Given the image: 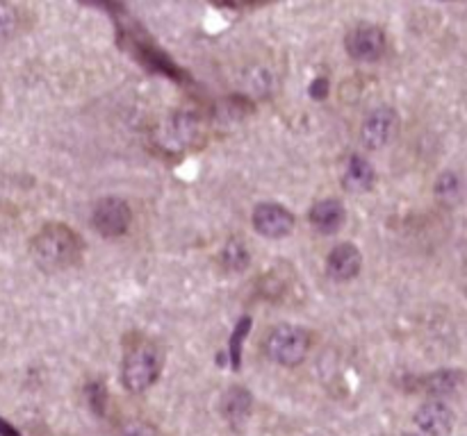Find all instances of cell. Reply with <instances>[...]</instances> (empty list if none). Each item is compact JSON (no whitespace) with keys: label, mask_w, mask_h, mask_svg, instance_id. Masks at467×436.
I'll return each instance as SVG.
<instances>
[{"label":"cell","mask_w":467,"mask_h":436,"mask_svg":"<svg viewBox=\"0 0 467 436\" xmlns=\"http://www.w3.org/2000/svg\"><path fill=\"white\" fill-rule=\"evenodd\" d=\"M83 253L84 244L80 234L62 223H51L42 228L30 244L32 260L46 273H59V270L71 269L78 264Z\"/></svg>","instance_id":"cell-1"},{"label":"cell","mask_w":467,"mask_h":436,"mask_svg":"<svg viewBox=\"0 0 467 436\" xmlns=\"http://www.w3.org/2000/svg\"><path fill=\"white\" fill-rule=\"evenodd\" d=\"M162 357L153 346H135L121 363V379L131 393H142L158 382Z\"/></svg>","instance_id":"cell-2"},{"label":"cell","mask_w":467,"mask_h":436,"mask_svg":"<svg viewBox=\"0 0 467 436\" xmlns=\"http://www.w3.org/2000/svg\"><path fill=\"white\" fill-rule=\"evenodd\" d=\"M267 357L281 366H297L305 359L310 348V337L299 325L273 327L267 337Z\"/></svg>","instance_id":"cell-3"},{"label":"cell","mask_w":467,"mask_h":436,"mask_svg":"<svg viewBox=\"0 0 467 436\" xmlns=\"http://www.w3.org/2000/svg\"><path fill=\"white\" fill-rule=\"evenodd\" d=\"M132 223V209L121 198H103L91 212V225L100 237L116 239L128 232Z\"/></svg>","instance_id":"cell-4"},{"label":"cell","mask_w":467,"mask_h":436,"mask_svg":"<svg viewBox=\"0 0 467 436\" xmlns=\"http://www.w3.org/2000/svg\"><path fill=\"white\" fill-rule=\"evenodd\" d=\"M397 125H400V119H397V112L388 105H381V107L372 109L368 114V119L362 121L360 128V139L362 145H368L369 151H378L392 141L394 132H397Z\"/></svg>","instance_id":"cell-5"},{"label":"cell","mask_w":467,"mask_h":436,"mask_svg":"<svg viewBox=\"0 0 467 436\" xmlns=\"http://www.w3.org/2000/svg\"><path fill=\"white\" fill-rule=\"evenodd\" d=\"M385 46V32L376 26L362 23L347 35V52L356 62H376L384 58Z\"/></svg>","instance_id":"cell-6"},{"label":"cell","mask_w":467,"mask_h":436,"mask_svg":"<svg viewBox=\"0 0 467 436\" xmlns=\"http://www.w3.org/2000/svg\"><path fill=\"white\" fill-rule=\"evenodd\" d=\"M253 228L269 239H283L294 230V214L276 203H260L253 209Z\"/></svg>","instance_id":"cell-7"},{"label":"cell","mask_w":467,"mask_h":436,"mask_svg":"<svg viewBox=\"0 0 467 436\" xmlns=\"http://www.w3.org/2000/svg\"><path fill=\"white\" fill-rule=\"evenodd\" d=\"M415 423L424 434L429 436H447L454 430V411L452 407L442 400H429L417 409Z\"/></svg>","instance_id":"cell-8"},{"label":"cell","mask_w":467,"mask_h":436,"mask_svg":"<svg viewBox=\"0 0 467 436\" xmlns=\"http://www.w3.org/2000/svg\"><path fill=\"white\" fill-rule=\"evenodd\" d=\"M362 254L353 244H340L331 250L326 261V273L336 282H349L360 273Z\"/></svg>","instance_id":"cell-9"},{"label":"cell","mask_w":467,"mask_h":436,"mask_svg":"<svg viewBox=\"0 0 467 436\" xmlns=\"http://www.w3.org/2000/svg\"><path fill=\"white\" fill-rule=\"evenodd\" d=\"M308 218L310 225L320 234H336L344 225L347 209L336 198H326V200H320L317 205H313Z\"/></svg>","instance_id":"cell-10"},{"label":"cell","mask_w":467,"mask_h":436,"mask_svg":"<svg viewBox=\"0 0 467 436\" xmlns=\"http://www.w3.org/2000/svg\"><path fill=\"white\" fill-rule=\"evenodd\" d=\"M376 182V173H374L372 164L365 157L353 155L349 160L344 175H342V187L349 193H368Z\"/></svg>","instance_id":"cell-11"},{"label":"cell","mask_w":467,"mask_h":436,"mask_svg":"<svg viewBox=\"0 0 467 436\" xmlns=\"http://www.w3.org/2000/svg\"><path fill=\"white\" fill-rule=\"evenodd\" d=\"M251 393L241 386H231V389L224 393V400H221V414L231 423L233 427H240L247 423L249 414H251Z\"/></svg>","instance_id":"cell-12"},{"label":"cell","mask_w":467,"mask_h":436,"mask_svg":"<svg viewBox=\"0 0 467 436\" xmlns=\"http://www.w3.org/2000/svg\"><path fill=\"white\" fill-rule=\"evenodd\" d=\"M463 379H465L463 370H438V373L429 375V378L424 379V389L426 393L438 395V398H447V395L458 393V389L463 386Z\"/></svg>","instance_id":"cell-13"},{"label":"cell","mask_w":467,"mask_h":436,"mask_svg":"<svg viewBox=\"0 0 467 436\" xmlns=\"http://www.w3.org/2000/svg\"><path fill=\"white\" fill-rule=\"evenodd\" d=\"M249 261H251V254H249L247 245L241 244L240 239H231L226 248L221 250V264L226 270H233V273H241L249 266Z\"/></svg>","instance_id":"cell-14"},{"label":"cell","mask_w":467,"mask_h":436,"mask_svg":"<svg viewBox=\"0 0 467 436\" xmlns=\"http://www.w3.org/2000/svg\"><path fill=\"white\" fill-rule=\"evenodd\" d=\"M436 196L440 198L445 205H458L463 198L461 177L452 171H445L436 182Z\"/></svg>","instance_id":"cell-15"},{"label":"cell","mask_w":467,"mask_h":436,"mask_svg":"<svg viewBox=\"0 0 467 436\" xmlns=\"http://www.w3.org/2000/svg\"><path fill=\"white\" fill-rule=\"evenodd\" d=\"M249 330H251V318L244 316L240 318V323H237L235 332L231 334V341H228V354H231V363L233 369L240 370V363H241V343H244V339H247Z\"/></svg>","instance_id":"cell-16"},{"label":"cell","mask_w":467,"mask_h":436,"mask_svg":"<svg viewBox=\"0 0 467 436\" xmlns=\"http://www.w3.org/2000/svg\"><path fill=\"white\" fill-rule=\"evenodd\" d=\"M16 30H19V12L7 3H0V42L10 39Z\"/></svg>","instance_id":"cell-17"},{"label":"cell","mask_w":467,"mask_h":436,"mask_svg":"<svg viewBox=\"0 0 467 436\" xmlns=\"http://www.w3.org/2000/svg\"><path fill=\"white\" fill-rule=\"evenodd\" d=\"M116 436H160L158 427L151 425V423L146 421H128L123 423V425L119 427V432H116Z\"/></svg>","instance_id":"cell-18"},{"label":"cell","mask_w":467,"mask_h":436,"mask_svg":"<svg viewBox=\"0 0 467 436\" xmlns=\"http://www.w3.org/2000/svg\"><path fill=\"white\" fill-rule=\"evenodd\" d=\"M87 395H90V405L91 409L96 411V414H103V409H106V386L103 385H90L87 386Z\"/></svg>","instance_id":"cell-19"},{"label":"cell","mask_w":467,"mask_h":436,"mask_svg":"<svg viewBox=\"0 0 467 436\" xmlns=\"http://www.w3.org/2000/svg\"><path fill=\"white\" fill-rule=\"evenodd\" d=\"M310 96H313V98L315 100H321V98H326V96H328V78H317L315 82L310 84Z\"/></svg>","instance_id":"cell-20"},{"label":"cell","mask_w":467,"mask_h":436,"mask_svg":"<svg viewBox=\"0 0 467 436\" xmlns=\"http://www.w3.org/2000/svg\"><path fill=\"white\" fill-rule=\"evenodd\" d=\"M0 436H21L16 427H12L5 418H0Z\"/></svg>","instance_id":"cell-21"},{"label":"cell","mask_w":467,"mask_h":436,"mask_svg":"<svg viewBox=\"0 0 467 436\" xmlns=\"http://www.w3.org/2000/svg\"><path fill=\"white\" fill-rule=\"evenodd\" d=\"M404 436H417V434H404Z\"/></svg>","instance_id":"cell-22"}]
</instances>
